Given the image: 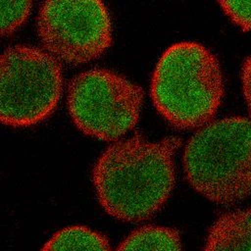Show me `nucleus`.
Segmentation results:
<instances>
[{
    "label": "nucleus",
    "mask_w": 251,
    "mask_h": 251,
    "mask_svg": "<svg viewBox=\"0 0 251 251\" xmlns=\"http://www.w3.org/2000/svg\"><path fill=\"white\" fill-rule=\"evenodd\" d=\"M114 251H183V247L176 228L146 225L128 233Z\"/></svg>",
    "instance_id": "obj_8"
},
{
    "label": "nucleus",
    "mask_w": 251,
    "mask_h": 251,
    "mask_svg": "<svg viewBox=\"0 0 251 251\" xmlns=\"http://www.w3.org/2000/svg\"><path fill=\"white\" fill-rule=\"evenodd\" d=\"M39 251H114L101 232L82 225L65 226L51 235Z\"/></svg>",
    "instance_id": "obj_9"
},
{
    "label": "nucleus",
    "mask_w": 251,
    "mask_h": 251,
    "mask_svg": "<svg viewBox=\"0 0 251 251\" xmlns=\"http://www.w3.org/2000/svg\"><path fill=\"white\" fill-rule=\"evenodd\" d=\"M32 0H0V36L19 29L29 17Z\"/></svg>",
    "instance_id": "obj_10"
},
{
    "label": "nucleus",
    "mask_w": 251,
    "mask_h": 251,
    "mask_svg": "<svg viewBox=\"0 0 251 251\" xmlns=\"http://www.w3.org/2000/svg\"><path fill=\"white\" fill-rule=\"evenodd\" d=\"M249 60L247 59L244 62L243 68H242V75H241V84H242V92H243V96L245 98V101L247 103V105H249V96H250V87H249Z\"/></svg>",
    "instance_id": "obj_12"
},
{
    "label": "nucleus",
    "mask_w": 251,
    "mask_h": 251,
    "mask_svg": "<svg viewBox=\"0 0 251 251\" xmlns=\"http://www.w3.org/2000/svg\"><path fill=\"white\" fill-rule=\"evenodd\" d=\"M63 75L46 50L14 45L0 54V123L26 127L48 119L60 101Z\"/></svg>",
    "instance_id": "obj_4"
},
{
    "label": "nucleus",
    "mask_w": 251,
    "mask_h": 251,
    "mask_svg": "<svg viewBox=\"0 0 251 251\" xmlns=\"http://www.w3.org/2000/svg\"><path fill=\"white\" fill-rule=\"evenodd\" d=\"M250 210L221 215L211 226L203 251H250Z\"/></svg>",
    "instance_id": "obj_7"
},
{
    "label": "nucleus",
    "mask_w": 251,
    "mask_h": 251,
    "mask_svg": "<svg viewBox=\"0 0 251 251\" xmlns=\"http://www.w3.org/2000/svg\"><path fill=\"white\" fill-rule=\"evenodd\" d=\"M180 144L177 136L148 140L133 134L109 145L92 170L93 187L104 211L128 223L156 214L174 189Z\"/></svg>",
    "instance_id": "obj_1"
},
{
    "label": "nucleus",
    "mask_w": 251,
    "mask_h": 251,
    "mask_svg": "<svg viewBox=\"0 0 251 251\" xmlns=\"http://www.w3.org/2000/svg\"><path fill=\"white\" fill-rule=\"evenodd\" d=\"M143 99L142 88L124 75L106 69H92L72 79L67 106L79 131L114 142L136 126Z\"/></svg>",
    "instance_id": "obj_5"
},
{
    "label": "nucleus",
    "mask_w": 251,
    "mask_h": 251,
    "mask_svg": "<svg viewBox=\"0 0 251 251\" xmlns=\"http://www.w3.org/2000/svg\"><path fill=\"white\" fill-rule=\"evenodd\" d=\"M225 14L230 21L248 32L250 29V0H219Z\"/></svg>",
    "instance_id": "obj_11"
},
{
    "label": "nucleus",
    "mask_w": 251,
    "mask_h": 251,
    "mask_svg": "<svg viewBox=\"0 0 251 251\" xmlns=\"http://www.w3.org/2000/svg\"><path fill=\"white\" fill-rule=\"evenodd\" d=\"M36 28L44 50L72 65L100 57L112 43V22L103 0H45Z\"/></svg>",
    "instance_id": "obj_6"
},
{
    "label": "nucleus",
    "mask_w": 251,
    "mask_h": 251,
    "mask_svg": "<svg viewBox=\"0 0 251 251\" xmlns=\"http://www.w3.org/2000/svg\"><path fill=\"white\" fill-rule=\"evenodd\" d=\"M154 107L176 128H198L211 122L224 97V78L216 56L193 41L171 45L153 72Z\"/></svg>",
    "instance_id": "obj_2"
},
{
    "label": "nucleus",
    "mask_w": 251,
    "mask_h": 251,
    "mask_svg": "<svg viewBox=\"0 0 251 251\" xmlns=\"http://www.w3.org/2000/svg\"><path fill=\"white\" fill-rule=\"evenodd\" d=\"M182 165L189 185L206 199L234 205L250 193V121L230 116L197 128L186 142Z\"/></svg>",
    "instance_id": "obj_3"
}]
</instances>
